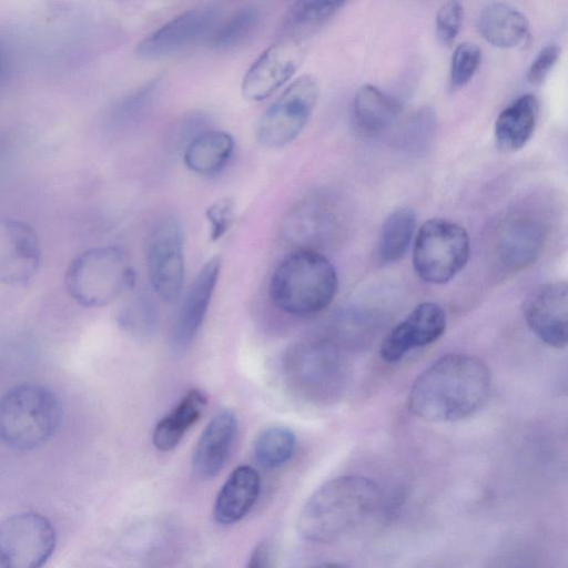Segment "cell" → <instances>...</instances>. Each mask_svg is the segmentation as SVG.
<instances>
[{"label": "cell", "instance_id": "cell-1", "mask_svg": "<svg viewBox=\"0 0 568 568\" xmlns=\"http://www.w3.org/2000/svg\"><path fill=\"white\" fill-rule=\"evenodd\" d=\"M491 388L488 366L468 354H447L425 368L414 381L409 410L426 420L446 423L471 416L487 400Z\"/></svg>", "mask_w": 568, "mask_h": 568}, {"label": "cell", "instance_id": "cell-2", "mask_svg": "<svg viewBox=\"0 0 568 568\" xmlns=\"http://www.w3.org/2000/svg\"><path fill=\"white\" fill-rule=\"evenodd\" d=\"M382 493L367 477L347 475L323 484L302 508L297 529L313 542L328 544L344 538L377 510Z\"/></svg>", "mask_w": 568, "mask_h": 568}, {"label": "cell", "instance_id": "cell-3", "mask_svg": "<svg viewBox=\"0 0 568 568\" xmlns=\"http://www.w3.org/2000/svg\"><path fill=\"white\" fill-rule=\"evenodd\" d=\"M338 277L331 261L316 250L292 252L274 270L268 293L273 304L294 316L325 310L334 300Z\"/></svg>", "mask_w": 568, "mask_h": 568}, {"label": "cell", "instance_id": "cell-4", "mask_svg": "<svg viewBox=\"0 0 568 568\" xmlns=\"http://www.w3.org/2000/svg\"><path fill=\"white\" fill-rule=\"evenodd\" d=\"M61 420V403L44 385L19 384L0 398V442L10 448H37L55 434Z\"/></svg>", "mask_w": 568, "mask_h": 568}, {"label": "cell", "instance_id": "cell-5", "mask_svg": "<svg viewBox=\"0 0 568 568\" xmlns=\"http://www.w3.org/2000/svg\"><path fill=\"white\" fill-rule=\"evenodd\" d=\"M134 271L118 246L83 251L69 264L64 284L68 294L87 307H101L115 301L134 284Z\"/></svg>", "mask_w": 568, "mask_h": 568}, {"label": "cell", "instance_id": "cell-6", "mask_svg": "<svg viewBox=\"0 0 568 568\" xmlns=\"http://www.w3.org/2000/svg\"><path fill=\"white\" fill-rule=\"evenodd\" d=\"M283 374L287 386L302 398L327 402L343 387L345 363L331 339L307 338L287 349Z\"/></svg>", "mask_w": 568, "mask_h": 568}, {"label": "cell", "instance_id": "cell-7", "mask_svg": "<svg viewBox=\"0 0 568 568\" xmlns=\"http://www.w3.org/2000/svg\"><path fill=\"white\" fill-rule=\"evenodd\" d=\"M469 253V236L463 226L430 219L422 224L414 241V270L427 283L445 284L465 267Z\"/></svg>", "mask_w": 568, "mask_h": 568}, {"label": "cell", "instance_id": "cell-8", "mask_svg": "<svg viewBox=\"0 0 568 568\" xmlns=\"http://www.w3.org/2000/svg\"><path fill=\"white\" fill-rule=\"evenodd\" d=\"M320 98L317 80L304 74L295 79L268 106L256 126L257 142L281 149L293 142L307 124Z\"/></svg>", "mask_w": 568, "mask_h": 568}, {"label": "cell", "instance_id": "cell-9", "mask_svg": "<svg viewBox=\"0 0 568 568\" xmlns=\"http://www.w3.org/2000/svg\"><path fill=\"white\" fill-rule=\"evenodd\" d=\"M51 521L38 511L14 514L0 523V567L38 568L55 549Z\"/></svg>", "mask_w": 568, "mask_h": 568}, {"label": "cell", "instance_id": "cell-10", "mask_svg": "<svg viewBox=\"0 0 568 568\" xmlns=\"http://www.w3.org/2000/svg\"><path fill=\"white\" fill-rule=\"evenodd\" d=\"M145 264L155 294L166 303L178 301L184 282V239L176 219L164 217L152 229L146 241Z\"/></svg>", "mask_w": 568, "mask_h": 568}, {"label": "cell", "instance_id": "cell-11", "mask_svg": "<svg viewBox=\"0 0 568 568\" xmlns=\"http://www.w3.org/2000/svg\"><path fill=\"white\" fill-rule=\"evenodd\" d=\"M217 23L216 9H189L146 36L136 45V57L145 61L172 57L202 41H209Z\"/></svg>", "mask_w": 568, "mask_h": 568}, {"label": "cell", "instance_id": "cell-12", "mask_svg": "<svg viewBox=\"0 0 568 568\" xmlns=\"http://www.w3.org/2000/svg\"><path fill=\"white\" fill-rule=\"evenodd\" d=\"M304 54L302 39L281 37L246 71L241 84L243 98L260 102L272 95L295 74Z\"/></svg>", "mask_w": 568, "mask_h": 568}, {"label": "cell", "instance_id": "cell-13", "mask_svg": "<svg viewBox=\"0 0 568 568\" xmlns=\"http://www.w3.org/2000/svg\"><path fill=\"white\" fill-rule=\"evenodd\" d=\"M41 257L34 229L21 220L0 216V284H27L38 273Z\"/></svg>", "mask_w": 568, "mask_h": 568}, {"label": "cell", "instance_id": "cell-14", "mask_svg": "<svg viewBox=\"0 0 568 568\" xmlns=\"http://www.w3.org/2000/svg\"><path fill=\"white\" fill-rule=\"evenodd\" d=\"M530 331L545 344L562 348L568 341V294L562 281L535 287L523 305Z\"/></svg>", "mask_w": 568, "mask_h": 568}, {"label": "cell", "instance_id": "cell-15", "mask_svg": "<svg viewBox=\"0 0 568 568\" xmlns=\"http://www.w3.org/2000/svg\"><path fill=\"white\" fill-rule=\"evenodd\" d=\"M445 311L436 303L418 304L384 338L379 354L388 363L397 362L416 347L437 341L446 329Z\"/></svg>", "mask_w": 568, "mask_h": 568}, {"label": "cell", "instance_id": "cell-16", "mask_svg": "<svg viewBox=\"0 0 568 568\" xmlns=\"http://www.w3.org/2000/svg\"><path fill=\"white\" fill-rule=\"evenodd\" d=\"M221 267V256L215 255L204 263L194 277L173 326L172 344L175 349H186L197 335L215 291Z\"/></svg>", "mask_w": 568, "mask_h": 568}, {"label": "cell", "instance_id": "cell-17", "mask_svg": "<svg viewBox=\"0 0 568 568\" xmlns=\"http://www.w3.org/2000/svg\"><path fill=\"white\" fill-rule=\"evenodd\" d=\"M545 239L546 229L538 217L530 214L510 216L497 231V258L510 271L526 268L539 256Z\"/></svg>", "mask_w": 568, "mask_h": 568}, {"label": "cell", "instance_id": "cell-18", "mask_svg": "<svg viewBox=\"0 0 568 568\" xmlns=\"http://www.w3.org/2000/svg\"><path fill=\"white\" fill-rule=\"evenodd\" d=\"M334 227L335 214L328 202L322 197L308 196L296 202L286 212L281 233L296 250H316L329 240Z\"/></svg>", "mask_w": 568, "mask_h": 568}, {"label": "cell", "instance_id": "cell-19", "mask_svg": "<svg viewBox=\"0 0 568 568\" xmlns=\"http://www.w3.org/2000/svg\"><path fill=\"white\" fill-rule=\"evenodd\" d=\"M237 433L232 410L215 415L201 434L192 458L194 474L201 479L216 476L226 464Z\"/></svg>", "mask_w": 568, "mask_h": 568}, {"label": "cell", "instance_id": "cell-20", "mask_svg": "<svg viewBox=\"0 0 568 568\" xmlns=\"http://www.w3.org/2000/svg\"><path fill=\"white\" fill-rule=\"evenodd\" d=\"M261 490L257 471L247 465L236 467L221 487L214 504V519L221 525L240 521L254 506Z\"/></svg>", "mask_w": 568, "mask_h": 568}, {"label": "cell", "instance_id": "cell-21", "mask_svg": "<svg viewBox=\"0 0 568 568\" xmlns=\"http://www.w3.org/2000/svg\"><path fill=\"white\" fill-rule=\"evenodd\" d=\"M539 105L532 94L519 97L498 115L495 141L499 150L513 153L524 148L534 134Z\"/></svg>", "mask_w": 568, "mask_h": 568}, {"label": "cell", "instance_id": "cell-22", "mask_svg": "<svg viewBox=\"0 0 568 568\" xmlns=\"http://www.w3.org/2000/svg\"><path fill=\"white\" fill-rule=\"evenodd\" d=\"M477 28L483 39L499 49L519 47L529 34L527 17L504 2L487 6L478 17Z\"/></svg>", "mask_w": 568, "mask_h": 568}, {"label": "cell", "instance_id": "cell-23", "mask_svg": "<svg viewBox=\"0 0 568 568\" xmlns=\"http://www.w3.org/2000/svg\"><path fill=\"white\" fill-rule=\"evenodd\" d=\"M353 120L365 133L377 134L390 128L399 116L400 104L378 88L361 87L353 100Z\"/></svg>", "mask_w": 568, "mask_h": 568}, {"label": "cell", "instance_id": "cell-24", "mask_svg": "<svg viewBox=\"0 0 568 568\" xmlns=\"http://www.w3.org/2000/svg\"><path fill=\"white\" fill-rule=\"evenodd\" d=\"M234 151V139L225 132L210 130L194 136L183 153L185 166L200 175L220 172L230 161Z\"/></svg>", "mask_w": 568, "mask_h": 568}, {"label": "cell", "instance_id": "cell-25", "mask_svg": "<svg viewBox=\"0 0 568 568\" xmlns=\"http://www.w3.org/2000/svg\"><path fill=\"white\" fill-rule=\"evenodd\" d=\"M206 397L200 389H190L174 409L156 424L152 440L161 452L172 450L184 434L200 419Z\"/></svg>", "mask_w": 568, "mask_h": 568}, {"label": "cell", "instance_id": "cell-26", "mask_svg": "<svg viewBox=\"0 0 568 568\" xmlns=\"http://www.w3.org/2000/svg\"><path fill=\"white\" fill-rule=\"evenodd\" d=\"M348 0H296L280 24V38L302 39L325 26Z\"/></svg>", "mask_w": 568, "mask_h": 568}, {"label": "cell", "instance_id": "cell-27", "mask_svg": "<svg viewBox=\"0 0 568 568\" xmlns=\"http://www.w3.org/2000/svg\"><path fill=\"white\" fill-rule=\"evenodd\" d=\"M416 231V213L400 207L385 220L378 241L377 255L382 264L400 261L407 253Z\"/></svg>", "mask_w": 568, "mask_h": 568}, {"label": "cell", "instance_id": "cell-28", "mask_svg": "<svg viewBox=\"0 0 568 568\" xmlns=\"http://www.w3.org/2000/svg\"><path fill=\"white\" fill-rule=\"evenodd\" d=\"M295 448L294 433L284 426L263 429L254 442V456L265 468H277L287 463Z\"/></svg>", "mask_w": 568, "mask_h": 568}, {"label": "cell", "instance_id": "cell-29", "mask_svg": "<svg viewBox=\"0 0 568 568\" xmlns=\"http://www.w3.org/2000/svg\"><path fill=\"white\" fill-rule=\"evenodd\" d=\"M260 22V12L254 7H244L225 21L219 22L209 42L216 50H227L244 42Z\"/></svg>", "mask_w": 568, "mask_h": 568}, {"label": "cell", "instance_id": "cell-30", "mask_svg": "<svg viewBox=\"0 0 568 568\" xmlns=\"http://www.w3.org/2000/svg\"><path fill=\"white\" fill-rule=\"evenodd\" d=\"M480 49L471 42L458 44L453 52L449 67V89L464 88L476 73L480 63Z\"/></svg>", "mask_w": 568, "mask_h": 568}, {"label": "cell", "instance_id": "cell-31", "mask_svg": "<svg viewBox=\"0 0 568 568\" xmlns=\"http://www.w3.org/2000/svg\"><path fill=\"white\" fill-rule=\"evenodd\" d=\"M464 9L459 0H447L436 14V34L444 47H452L462 29Z\"/></svg>", "mask_w": 568, "mask_h": 568}, {"label": "cell", "instance_id": "cell-32", "mask_svg": "<svg viewBox=\"0 0 568 568\" xmlns=\"http://www.w3.org/2000/svg\"><path fill=\"white\" fill-rule=\"evenodd\" d=\"M210 225V237L213 242L222 239L235 221V202L231 197H222L213 202L205 211Z\"/></svg>", "mask_w": 568, "mask_h": 568}, {"label": "cell", "instance_id": "cell-33", "mask_svg": "<svg viewBox=\"0 0 568 568\" xmlns=\"http://www.w3.org/2000/svg\"><path fill=\"white\" fill-rule=\"evenodd\" d=\"M559 55L560 48L556 44L542 48L528 68V81L532 84L541 83L557 63Z\"/></svg>", "mask_w": 568, "mask_h": 568}, {"label": "cell", "instance_id": "cell-34", "mask_svg": "<svg viewBox=\"0 0 568 568\" xmlns=\"http://www.w3.org/2000/svg\"><path fill=\"white\" fill-rule=\"evenodd\" d=\"M271 565V548L267 542H260L252 551L247 567L265 568Z\"/></svg>", "mask_w": 568, "mask_h": 568}]
</instances>
